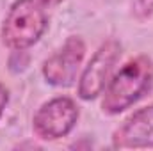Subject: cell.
<instances>
[{
  "label": "cell",
  "instance_id": "cell-4",
  "mask_svg": "<svg viewBox=\"0 0 153 151\" xmlns=\"http://www.w3.org/2000/svg\"><path fill=\"white\" fill-rule=\"evenodd\" d=\"M121 55V44L116 39H107L93 53L89 62L84 66L78 76V98L84 101H93L102 96L109 78L112 76L114 66Z\"/></svg>",
  "mask_w": 153,
  "mask_h": 151
},
{
  "label": "cell",
  "instance_id": "cell-7",
  "mask_svg": "<svg viewBox=\"0 0 153 151\" xmlns=\"http://www.w3.org/2000/svg\"><path fill=\"white\" fill-rule=\"evenodd\" d=\"M132 16L137 21H144L153 16V0H132Z\"/></svg>",
  "mask_w": 153,
  "mask_h": 151
},
{
  "label": "cell",
  "instance_id": "cell-2",
  "mask_svg": "<svg viewBox=\"0 0 153 151\" xmlns=\"http://www.w3.org/2000/svg\"><path fill=\"white\" fill-rule=\"evenodd\" d=\"M46 29L48 14L39 0H14L2 20L0 39L9 50L23 52L34 46Z\"/></svg>",
  "mask_w": 153,
  "mask_h": 151
},
{
  "label": "cell",
  "instance_id": "cell-9",
  "mask_svg": "<svg viewBox=\"0 0 153 151\" xmlns=\"http://www.w3.org/2000/svg\"><path fill=\"white\" fill-rule=\"evenodd\" d=\"M45 7H55V5H59V4H62L64 0H39Z\"/></svg>",
  "mask_w": 153,
  "mask_h": 151
},
{
  "label": "cell",
  "instance_id": "cell-6",
  "mask_svg": "<svg viewBox=\"0 0 153 151\" xmlns=\"http://www.w3.org/2000/svg\"><path fill=\"white\" fill-rule=\"evenodd\" d=\"M116 150H153V103L130 114L112 133Z\"/></svg>",
  "mask_w": 153,
  "mask_h": 151
},
{
  "label": "cell",
  "instance_id": "cell-1",
  "mask_svg": "<svg viewBox=\"0 0 153 151\" xmlns=\"http://www.w3.org/2000/svg\"><path fill=\"white\" fill-rule=\"evenodd\" d=\"M153 87V59L137 55L126 61L109 78L102 93V112L107 115L128 110Z\"/></svg>",
  "mask_w": 153,
  "mask_h": 151
},
{
  "label": "cell",
  "instance_id": "cell-8",
  "mask_svg": "<svg viewBox=\"0 0 153 151\" xmlns=\"http://www.w3.org/2000/svg\"><path fill=\"white\" fill-rule=\"evenodd\" d=\"M9 98H11L9 89H7L4 84H0V119H2V115H4L7 105H9Z\"/></svg>",
  "mask_w": 153,
  "mask_h": 151
},
{
  "label": "cell",
  "instance_id": "cell-5",
  "mask_svg": "<svg viewBox=\"0 0 153 151\" xmlns=\"http://www.w3.org/2000/svg\"><path fill=\"white\" fill-rule=\"evenodd\" d=\"M85 57V43L80 36H70L41 66V75L53 87H71L78 80Z\"/></svg>",
  "mask_w": 153,
  "mask_h": 151
},
{
  "label": "cell",
  "instance_id": "cell-3",
  "mask_svg": "<svg viewBox=\"0 0 153 151\" xmlns=\"http://www.w3.org/2000/svg\"><path fill=\"white\" fill-rule=\"evenodd\" d=\"M80 109L70 96H55L41 103L32 117V132L41 141H59L75 130Z\"/></svg>",
  "mask_w": 153,
  "mask_h": 151
}]
</instances>
